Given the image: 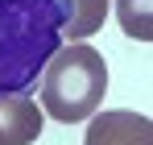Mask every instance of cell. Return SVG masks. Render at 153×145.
<instances>
[{
	"label": "cell",
	"instance_id": "8992f818",
	"mask_svg": "<svg viewBox=\"0 0 153 145\" xmlns=\"http://www.w3.org/2000/svg\"><path fill=\"white\" fill-rule=\"evenodd\" d=\"M116 13L128 37L137 42H153V17H149V0H116Z\"/></svg>",
	"mask_w": 153,
	"mask_h": 145
},
{
	"label": "cell",
	"instance_id": "3957f363",
	"mask_svg": "<svg viewBox=\"0 0 153 145\" xmlns=\"http://www.w3.org/2000/svg\"><path fill=\"white\" fill-rule=\"evenodd\" d=\"M83 145H153L149 116L137 112H103L87 124Z\"/></svg>",
	"mask_w": 153,
	"mask_h": 145
},
{
	"label": "cell",
	"instance_id": "7a4b0ae2",
	"mask_svg": "<svg viewBox=\"0 0 153 145\" xmlns=\"http://www.w3.org/2000/svg\"><path fill=\"white\" fill-rule=\"evenodd\" d=\"M103 91H108V62L87 42L58 46V54L42 71V108L62 124L95 116Z\"/></svg>",
	"mask_w": 153,
	"mask_h": 145
},
{
	"label": "cell",
	"instance_id": "5b68a950",
	"mask_svg": "<svg viewBox=\"0 0 153 145\" xmlns=\"http://www.w3.org/2000/svg\"><path fill=\"white\" fill-rule=\"evenodd\" d=\"M62 13H66L62 42H83V37H91V33L103 25L108 0H62Z\"/></svg>",
	"mask_w": 153,
	"mask_h": 145
},
{
	"label": "cell",
	"instance_id": "6da1fadb",
	"mask_svg": "<svg viewBox=\"0 0 153 145\" xmlns=\"http://www.w3.org/2000/svg\"><path fill=\"white\" fill-rule=\"evenodd\" d=\"M62 0H0V96H33L62 46Z\"/></svg>",
	"mask_w": 153,
	"mask_h": 145
},
{
	"label": "cell",
	"instance_id": "277c9868",
	"mask_svg": "<svg viewBox=\"0 0 153 145\" xmlns=\"http://www.w3.org/2000/svg\"><path fill=\"white\" fill-rule=\"evenodd\" d=\"M42 137V112L29 96H0V145H33Z\"/></svg>",
	"mask_w": 153,
	"mask_h": 145
}]
</instances>
